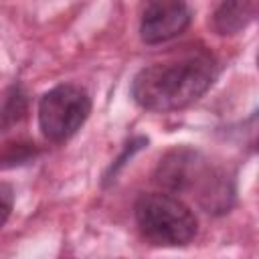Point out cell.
Here are the masks:
<instances>
[{
	"label": "cell",
	"instance_id": "6da1fadb",
	"mask_svg": "<svg viewBox=\"0 0 259 259\" xmlns=\"http://www.w3.org/2000/svg\"><path fill=\"white\" fill-rule=\"evenodd\" d=\"M219 63L206 49H190L140 69L132 81V99L148 111H176L198 101L217 81Z\"/></svg>",
	"mask_w": 259,
	"mask_h": 259
},
{
	"label": "cell",
	"instance_id": "7a4b0ae2",
	"mask_svg": "<svg viewBox=\"0 0 259 259\" xmlns=\"http://www.w3.org/2000/svg\"><path fill=\"white\" fill-rule=\"evenodd\" d=\"M156 182L172 194H192L210 214H225L235 202L233 178L212 166L198 150H170L158 164Z\"/></svg>",
	"mask_w": 259,
	"mask_h": 259
},
{
	"label": "cell",
	"instance_id": "3957f363",
	"mask_svg": "<svg viewBox=\"0 0 259 259\" xmlns=\"http://www.w3.org/2000/svg\"><path fill=\"white\" fill-rule=\"evenodd\" d=\"M134 219L140 235L156 247L188 245L198 231L192 210L168 192L142 194L134 204Z\"/></svg>",
	"mask_w": 259,
	"mask_h": 259
},
{
	"label": "cell",
	"instance_id": "277c9868",
	"mask_svg": "<svg viewBox=\"0 0 259 259\" xmlns=\"http://www.w3.org/2000/svg\"><path fill=\"white\" fill-rule=\"evenodd\" d=\"M91 113L89 93L75 83H61L49 89L38 101V125L53 144L73 138Z\"/></svg>",
	"mask_w": 259,
	"mask_h": 259
},
{
	"label": "cell",
	"instance_id": "5b68a950",
	"mask_svg": "<svg viewBox=\"0 0 259 259\" xmlns=\"http://www.w3.org/2000/svg\"><path fill=\"white\" fill-rule=\"evenodd\" d=\"M190 20L192 10L184 2H148L140 20V36L146 45H160L182 34Z\"/></svg>",
	"mask_w": 259,
	"mask_h": 259
},
{
	"label": "cell",
	"instance_id": "8992f818",
	"mask_svg": "<svg viewBox=\"0 0 259 259\" xmlns=\"http://www.w3.org/2000/svg\"><path fill=\"white\" fill-rule=\"evenodd\" d=\"M257 10H259V4L255 0L223 2L212 12V28L223 36L237 34L257 16Z\"/></svg>",
	"mask_w": 259,
	"mask_h": 259
},
{
	"label": "cell",
	"instance_id": "52a82bcc",
	"mask_svg": "<svg viewBox=\"0 0 259 259\" xmlns=\"http://www.w3.org/2000/svg\"><path fill=\"white\" fill-rule=\"evenodd\" d=\"M28 113V93L20 83L10 85L0 97V132L20 123Z\"/></svg>",
	"mask_w": 259,
	"mask_h": 259
},
{
	"label": "cell",
	"instance_id": "ba28073f",
	"mask_svg": "<svg viewBox=\"0 0 259 259\" xmlns=\"http://www.w3.org/2000/svg\"><path fill=\"white\" fill-rule=\"evenodd\" d=\"M36 144L32 142H10L4 144V150L0 154V168H12L30 162L36 156Z\"/></svg>",
	"mask_w": 259,
	"mask_h": 259
},
{
	"label": "cell",
	"instance_id": "9c48e42d",
	"mask_svg": "<svg viewBox=\"0 0 259 259\" xmlns=\"http://www.w3.org/2000/svg\"><path fill=\"white\" fill-rule=\"evenodd\" d=\"M146 144H148V138H142V136H140V138H136V140H132V142L125 146L123 154H121V156L111 164V168L107 170L105 178H107V180H111V176H115V174L119 172V168L125 164V160H127V158H132V154H134V152H138V150H140L142 146H146Z\"/></svg>",
	"mask_w": 259,
	"mask_h": 259
},
{
	"label": "cell",
	"instance_id": "30bf717a",
	"mask_svg": "<svg viewBox=\"0 0 259 259\" xmlns=\"http://www.w3.org/2000/svg\"><path fill=\"white\" fill-rule=\"evenodd\" d=\"M14 206V188L8 182H0V227L8 221Z\"/></svg>",
	"mask_w": 259,
	"mask_h": 259
}]
</instances>
